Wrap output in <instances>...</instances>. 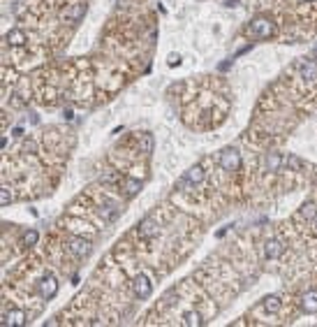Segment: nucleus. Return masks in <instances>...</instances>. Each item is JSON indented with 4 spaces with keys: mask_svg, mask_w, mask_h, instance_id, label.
<instances>
[{
    "mask_svg": "<svg viewBox=\"0 0 317 327\" xmlns=\"http://www.w3.org/2000/svg\"><path fill=\"white\" fill-rule=\"evenodd\" d=\"M301 79H306V82H313V79H317V61L308 58V61H303V63H301Z\"/></svg>",
    "mask_w": 317,
    "mask_h": 327,
    "instance_id": "ddd939ff",
    "label": "nucleus"
},
{
    "mask_svg": "<svg viewBox=\"0 0 317 327\" xmlns=\"http://www.w3.org/2000/svg\"><path fill=\"white\" fill-rule=\"evenodd\" d=\"M0 204H2V207L12 204V193L7 188H2V193H0Z\"/></svg>",
    "mask_w": 317,
    "mask_h": 327,
    "instance_id": "aec40b11",
    "label": "nucleus"
},
{
    "mask_svg": "<svg viewBox=\"0 0 317 327\" xmlns=\"http://www.w3.org/2000/svg\"><path fill=\"white\" fill-rule=\"evenodd\" d=\"M283 251H285V246H283V242H278V239H269V242L264 244L266 260H275V258H280Z\"/></svg>",
    "mask_w": 317,
    "mask_h": 327,
    "instance_id": "1a4fd4ad",
    "label": "nucleus"
},
{
    "mask_svg": "<svg viewBox=\"0 0 317 327\" xmlns=\"http://www.w3.org/2000/svg\"><path fill=\"white\" fill-rule=\"evenodd\" d=\"M179 63H181V58L176 56V53H171V56H169V65H171V67H176Z\"/></svg>",
    "mask_w": 317,
    "mask_h": 327,
    "instance_id": "4be33fe9",
    "label": "nucleus"
},
{
    "mask_svg": "<svg viewBox=\"0 0 317 327\" xmlns=\"http://www.w3.org/2000/svg\"><path fill=\"white\" fill-rule=\"evenodd\" d=\"M26 40H28V37H26V33L19 31V28H14V31L7 33V44H12V47H23Z\"/></svg>",
    "mask_w": 317,
    "mask_h": 327,
    "instance_id": "2eb2a0df",
    "label": "nucleus"
},
{
    "mask_svg": "<svg viewBox=\"0 0 317 327\" xmlns=\"http://www.w3.org/2000/svg\"><path fill=\"white\" fill-rule=\"evenodd\" d=\"M273 21L271 19H255L250 23V28H248V35H253L257 40H266V37H271L273 35Z\"/></svg>",
    "mask_w": 317,
    "mask_h": 327,
    "instance_id": "f257e3e1",
    "label": "nucleus"
},
{
    "mask_svg": "<svg viewBox=\"0 0 317 327\" xmlns=\"http://www.w3.org/2000/svg\"><path fill=\"white\" fill-rule=\"evenodd\" d=\"M280 165H283V156L280 153H266V160H264L266 172H278Z\"/></svg>",
    "mask_w": 317,
    "mask_h": 327,
    "instance_id": "4468645a",
    "label": "nucleus"
},
{
    "mask_svg": "<svg viewBox=\"0 0 317 327\" xmlns=\"http://www.w3.org/2000/svg\"><path fill=\"white\" fill-rule=\"evenodd\" d=\"M26 323V313L21 309H12L2 316V325H23Z\"/></svg>",
    "mask_w": 317,
    "mask_h": 327,
    "instance_id": "f8f14e48",
    "label": "nucleus"
},
{
    "mask_svg": "<svg viewBox=\"0 0 317 327\" xmlns=\"http://www.w3.org/2000/svg\"><path fill=\"white\" fill-rule=\"evenodd\" d=\"M37 290H40L42 299H51V297L58 293V281H56V276H51V274L42 276V281L37 283Z\"/></svg>",
    "mask_w": 317,
    "mask_h": 327,
    "instance_id": "423d86ee",
    "label": "nucleus"
},
{
    "mask_svg": "<svg viewBox=\"0 0 317 327\" xmlns=\"http://www.w3.org/2000/svg\"><path fill=\"white\" fill-rule=\"evenodd\" d=\"M301 309L306 311V313H317V290H310L306 295H301Z\"/></svg>",
    "mask_w": 317,
    "mask_h": 327,
    "instance_id": "9d476101",
    "label": "nucleus"
},
{
    "mask_svg": "<svg viewBox=\"0 0 317 327\" xmlns=\"http://www.w3.org/2000/svg\"><path fill=\"white\" fill-rule=\"evenodd\" d=\"M141 151H144V153H151V151H153V137H151L148 132L141 137Z\"/></svg>",
    "mask_w": 317,
    "mask_h": 327,
    "instance_id": "6ab92c4d",
    "label": "nucleus"
},
{
    "mask_svg": "<svg viewBox=\"0 0 317 327\" xmlns=\"http://www.w3.org/2000/svg\"><path fill=\"white\" fill-rule=\"evenodd\" d=\"M37 239H40L37 230H26V232L21 234V246L30 248V246H35V244H37Z\"/></svg>",
    "mask_w": 317,
    "mask_h": 327,
    "instance_id": "f3484780",
    "label": "nucleus"
},
{
    "mask_svg": "<svg viewBox=\"0 0 317 327\" xmlns=\"http://www.w3.org/2000/svg\"><path fill=\"white\" fill-rule=\"evenodd\" d=\"M132 293L137 299H148L151 293H153V283H151V278L146 274H139L135 276V281H132Z\"/></svg>",
    "mask_w": 317,
    "mask_h": 327,
    "instance_id": "7ed1b4c3",
    "label": "nucleus"
},
{
    "mask_svg": "<svg viewBox=\"0 0 317 327\" xmlns=\"http://www.w3.org/2000/svg\"><path fill=\"white\" fill-rule=\"evenodd\" d=\"M201 181H204V167H201V165H195V167H190L185 172L183 181H179V188H183V186H197Z\"/></svg>",
    "mask_w": 317,
    "mask_h": 327,
    "instance_id": "6e6552de",
    "label": "nucleus"
},
{
    "mask_svg": "<svg viewBox=\"0 0 317 327\" xmlns=\"http://www.w3.org/2000/svg\"><path fill=\"white\" fill-rule=\"evenodd\" d=\"M285 165H287L289 169H299V167H301V160L296 158V156H289V158L285 160Z\"/></svg>",
    "mask_w": 317,
    "mask_h": 327,
    "instance_id": "412c9836",
    "label": "nucleus"
},
{
    "mask_svg": "<svg viewBox=\"0 0 317 327\" xmlns=\"http://www.w3.org/2000/svg\"><path fill=\"white\" fill-rule=\"evenodd\" d=\"M220 167L225 172H236V169L241 167V153L236 151V148H225L220 153Z\"/></svg>",
    "mask_w": 317,
    "mask_h": 327,
    "instance_id": "f03ea898",
    "label": "nucleus"
},
{
    "mask_svg": "<svg viewBox=\"0 0 317 327\" xmlns=\"http://www.w3.org/2000/svg\"><path fill=\"white\" fill-rule=\"evenodd\" d=\"M67 248H70V253L74 258H86V255L91 253V242L84 239V237H70V242H67Z\"/></svg>",
    "mask_w": 317,
    "mask_h": 327,
    "instance_id": "20e7f679",
    "label": "nucleus"
},
{
    "mask_svg": "<svg viewBox=\"0 0 317 327\" xmlns=\"http://www.w3.org/2000/svg\"><path fill=\"white\" fill-rule=\"evenodd\" d=\"M84 14H86V2H76V5H70V7H65L60 12V19L65 23H79L84 19Z\"/></svg>",
    "mask_w": 317,
    "mask_h": 327,
    "instance_id": "39448f33",
    "label": "nucleus"
},
{
    "mask_svg": "<svg viewBox=\"0 0 317 327\" xmlns=\"http://www.w3.org/2000/svg\"><path fill=\"white\" fill-rule=\"evenodd\" d=\"M139 234H141V239H155L160 234V225L158 221L153 218V216H148L144 221L139 223Z\"/></svg>",
    "mask_w": 317,
    "mask_h": 327,
    "instance_id": "0eeeda50",
    "label": "nucleus"
},
{
    "mask_svg": "<svg viewBox=\"0 0 317 327\" xmlns=\"http://www.w3.org/2000/svg\"><path fill=\"white\" fill-rule=\"evenodd\" d=\"M266 309V311H278L280 309V297L273 295V297H266L264 299V304H262Z\"/></svg>",
    "mask_w": 317,
    "mask_h": 327,
    "instance_id": "a211bd4d",
    "label": "nucleus"
},
{
    "mask_svg": "<svg viewBox=\"0 0 317 327\" xmlns=\"http://www.w3.org/2000/svg\"><path fill=\"white\" fill-rule=\"evenodd\" d=\"M181 323H183V325H190V327H197V325H201V316L197 311H185V313L181 316Z\"/></svg>",
    "mask_w": 317,
    "mask_h": 327,
    "instance_id": "dca6fc26",
    "label": "nucleus"
},
{
    "mask_svg": "<svg viewBox=\"0 0 317 327\" xmlns=\"http://www.w3.org/2000/svg\"><path fill=\"white\" fill-rule=\"evenodd\" d=\"M303 2H313V0H303Z\"/></svg>",
    "mask_w": 317,
    "mask_h": 327,
    "instance_id": "b1692460",
    "label": "nucleus"
},
{
    "mask_svg": "<svg viewBox=\"0 0 317 327\" xmlns=\"http://www.w3.org/2000/svg\"><path fill=\"white\" fill-rule=\"evenodd\" d=\"M315 228H317V218H315Z\"/></svg>",
    "mask_w": 317,
    "mask_h": 327,
    "instance_id": "393cba45",
    "label": "nucleus"
},
{
    "mask_svg": "<svg viewBox=\"0 0 317 327\" xmlns=\"http://www.w3.org/2000/svg\"><path fill=\"white\" fill-rule=\"evenodd\" d=\"M141 179H135V177H125V181L121 183V188H123V195L127 197H132V195H137L139 190H141Z\"/></svg>",
    "mask_w": 317,
    "mask_h": 327,
    "instance_id": "9b49d317",
    "label": "nucleus"
},
{
    "mask_svg": "<svg viewBox=\"0 0 317 327\" xmlns=\"http://www.w3.org/2000/svg\"><path fill=\"white\" fill-rule=\"evenodd\" d=\"M303 213H306V216H313V213H315V207H303Z\"/></svg>",
    "mask_w": 317,
    "mask_h": 327,
    "instance_id": "5701e85b",
    "label": "nucleus"
}]
</instances>
